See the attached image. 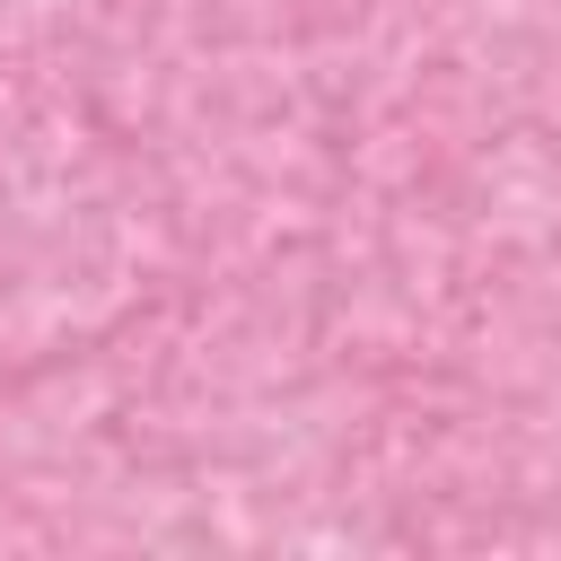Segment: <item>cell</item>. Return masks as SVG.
Instances as JSON below:
<instances>
[]
</instances>
